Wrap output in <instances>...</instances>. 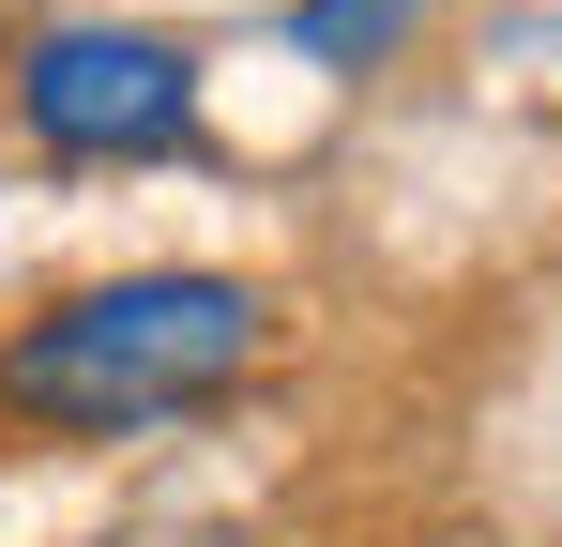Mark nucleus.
I'll list each match as a JSON object with an SVG mask.
<instances>
[{"mask_svg": "<svg viewBox=\"0 0 562 547\" xmlns=\"http://www.w3.org/2000/svg\"><path fill=\"white\" fill-rule=\"evenodd\" d=\"M411 31H426V0H304V15H289V46H304L319 77H380Z\"/></svg>", "mask_w": 562, "mask_h": 547, "instance_id": "7ed1b4c3", "label": "nucleus"}, {"mask_svg": "<svg viewBox=\"0 0 562 547\" xmlns=\"http://www.w3.org/2000/svg\"><path fill=\"white\" fill-rule=\"evenodd\" d=\"M259 350H274V304L244 274H106L0 350V411L61 442H122V426L213 411Z\"/></svg>", "mask_w": 562, "mask_h": 547, "instance_id": "f257e3e1", "label": "nucleus"}, {"mask_svg": "<svg viewBox=\"0 0 562 547\" xmlns=\"http://www.w3.org/2000/svg\"><path fill=\"white\" fill-rule=\"evenodd\" d=\"M15 137L61 168H168V153H198V62L168 31L61 15L15 46Z\"/></svg>", "mask_w": 562, "mask_h": 547, "instance_id": "f03ea898", "label": "nucleus"}]
</instances>
